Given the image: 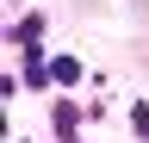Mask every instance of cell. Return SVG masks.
<instances>
[{
    "instance_id": "6da1fadb",
    "label": "cell",
    "mask_w": 149,
    "mask_h": 143,
    "mask_svg": "<svg viewBox=\"0 0 149 143\" xmlns=\"http://www.w3.org/2000/svg\"><path fill=\"white\" fill-rule=\"evenodd\" d=\"M37 38H44V19H37V13H31V19H19V25H13V44H25V50H31Z\"/></svg>"
},
{
    "instance_id": "7a4b0ae2",
    "label": "cell",
    "mask_w": 149,
    "mask_h": 143,
    "mask_svg": "<svg viewBox=\"0 0 149 143\" xmlns=\"http://www.w3.org/2000/svg\"><path fill=\"white\" fill-rule=\"evenodd\" d=\"M50 81H62V87L81 81V62H74V56H56V62H50Z\"/></svg>"
},
{
    "instance_id": "3957f363",
    "label": "cell",
    "mask_w": 149,
    "mask_h": 143,
    "mask_svg": "<svg viewBox=\"0 0 149 143\" xmlns=\"http://www.w3.org/2000/svg\"><path fill=\"white\" fill-rule=\"evenodd\" d=\"M56 131H62V137L74 143V106H56Z\"/></svg>"
},
{
    "instance_id": "277c9868",
    "label": "cell",
    "mask_w": 149,
    "mask_h": 143,
    "mask_svg": "<svg viewBox=\"0 0 149 143\" xmlns=\"http://www.w3.org/2000/svg\"><path fill=\"white\" fill-rule=\"evenodd\" d=\"M130 124H137V131H143V143H149V106H137V112H130Z\"/></svg>"
}]
</instances>
